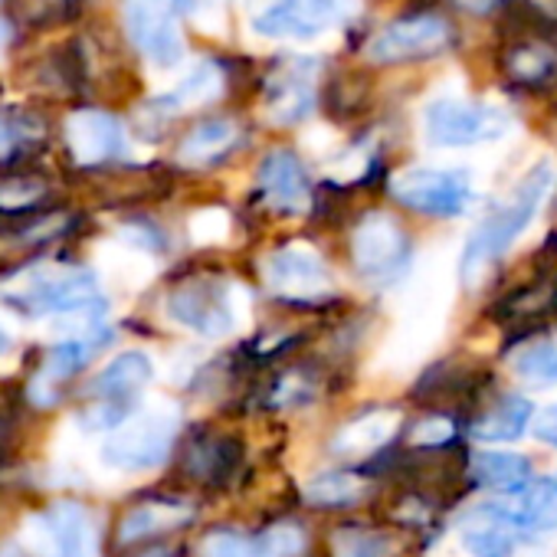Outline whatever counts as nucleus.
<instances>
[{"instance_id": "obj_1", "label": "nucleus", "mask_w": 557, "mask_h": 557, "mask_svg": "<svg viewBox=\"0 0 557 557\" xmlns=\"http://www.w3.org/2000/svg\"><path fill=\"white\" fill-rule=\"evenodd\" d=\"M554 164L550 161H541L534 164L515 187L511 194L495 203L482 220L479 226L469 233L466 239V249H462V283H479V278L488 272V265L528 230V223L534 220V213L541 210L544 197L550 194L554 187Z\"/></svg>"}, {"instance_id": "obj_2", "label": "nucleus", "mask_w": 557, "mask_h": 557, "mask_svg": "<svg viewBox=\"0 0 557 557\" xmlns=\"http://www.w3.org/2000/svg\"><path fill=\"white\" fill-rule=\"evenodd\" d=\"M0 296H4V302L11 309H17L27 319H40L50 312H83V309L102 306L96 275L89 269H79V265L30 269Z\"/></svg>"}, {"instance_id": "obj_3", "label": "nucleus", "mask_w": 557, "mask_h": 557, "mask_svg": "<svg viewBox=\"0 0 557 557\" xmlns=\"http://www.w3.org/2000/svg\"><path fill=\"white\" fill-rule=\"evenodd\" d=\"M168 315L203 338H226L239 322L236 286L216 275H194L168 296Z\"/></svg>"}, {"instance_id": "obj_4", "label": "nucleus", "mask_w": 557, "mask_h": 557, "mask_svg": "<svg viewBox=\"0 0 557 557\" xmlns=\"http://www.w3.org/2000/svg\"><path fill=\"white\" fill-rule=\"evenodd\" d=\"M154 377L151 361L141 351L119 355L106 371L96 374V381L86 391V426H122L128 420V410L135 407L138 394Z\"/></svg>"}, {"instance_id": "obj_5", "label": "nucleus", "mask_w": 557, "mask_h": 557, "mask_svg": "<svg viewBox=\"0 0 557 557\" xmlns=\"http://www.w3.org/2000/svg\"><path fill=\"white\" fill-rule=\"evenodd\" d=\"M27 557H96L92 515L79 502H50L24 524Z\"/></svg>"}, {"instance_id": "obj_6", "label": "nucleus", "mask_w": 557, "mask_h": 557, "mask_svg": "<svg viewBox=\"0 0 557 557\" xmlns=\"http://www.w3.org/2000/svg\"><path fill=\"white\" fill-rule=\"evenodd\" d=\"M426 141L436 148H469L498 141L508 132V115L485 102L466 99H436L423 115Z\"/></svg>"}, {"instance_id": "obj_7", "label": "nucleus", "mask_w": 557, "mask_h": 557, "mask_svg": "<svg viewBox=\"0 0 557 557\" xmlns=\"http://www.w3.org/2000/svg\"><path fill=\"white\" fill-rule=\"evenodd\" d=\"M177 436V413L174 410H148L141 417H128L106 443L102 456L115 469H151L158 466Z\"/></svg>"}, {"instance_id": "obj_8", "label": "nucleus", "mask_w": 557, "mask_h": 557, "mask_svg": "<svg viewBox=\"0 0 557 557\" xmlns=\"http://www.w3.org/2000/svg\"><path fill=\"white\" fill-rule=\"evenodd\" d=\"M391 194L397 203L430 213V216H462L472 203V184L462 171L443 168H410L391 181Z\"/></svg>"}, {"instance_id": "obj_9", "label": "nucleus", "mask_w": 557, "mask_h": 557, "mask_svg": "<svg viewBox=\"0 0 557 557\" xmlns=\"http://www.w3.org/2000/svg\"><path fill=\"white\" fill-rule=\"evenodd\" d=\"M262 283L283 299H322L335 289L325 259L302 243L269 252L262 259Z\"/></svg>"}, {"instance_id": "obj_10", "label": "nucleus", "mask_w": 557, "mask_h": 557, "mask_svg": "<svg viewBox=\"0 0 557 557\" xmlns=\"http://www.w3.org/2000/svg\"><path fill=\"white\" fill-rule=\"evenodd\" d=\"M348 0H275L256 17V34L269 40H312L338 27Z\"/></svg>"}, {"instance_id": "obj_11", "label": "nucleus", "mask_w": 557, "mask_h": 557, "mask_svg": "<svg viewBox=\"0 0 557 557\" xmlns=\"http://www.w3.org/2000/svg\"><path fill=\"white\" fill-rule=\"evenodd\" d=\"M449 40H453V30H449V24L443 17L420 14V17H407V21L387 24L368 44V57H371V63H381V66L426 60V57L443 53L449 47Z\"/></svg>"}, {"instance_id": "obj_12", "label": "nucleus", "mask_w": 557, "mask_h": 557, "mask_svg": "<svg viewBox=\"0 0 557 557\" xmlns=\"http://www.w3.org/2000/svg\"><path fill=\"white\" fill-rule=\"evenodd\" d=\"M125 27H128L132 44L154 66H174L184 57V44H181V30H177L171 0H128Z\"/></svg>"}, {"instance_id": "obj_13", "label": "nucleus", "mask_w": 557, "mask_h": 557, "mask_svg": "<svg viewBox=\"0 0 557 557\" xmlns=\"http://www.w3.org/2000/svg\"><path fill=\"white\" fill-rule=\"evenodd\" d=\"M407 256V236L387 213H368L351 236V259L368 278H391Z\"/></svg>"}, {"instance_id": "obj_14", "label": "nucleus", "mask_w": 557, "mask_h": 557, "mask_svg": "<svg viewBox=\"0 0 557 557\" xmlns=\"http://www.w3.org/2000/svg\"><path fill=\"white\" fill-rule=\"evenodd\" d=\"M459 541L472 557H511L528 537L515 521L511 508L502 502L475 505L459 518Z\"/></svg>"}, {"instance_id": "obj_15", "label": "nucleus", "mask_w": 557, "mask_h": 557, "mask_svg": "<svg viewBox=\"0 0 557 557\" xmlns=\"http://www.w3.org/2000/svg\"><path fill=\"white\" fill-rule=\"evenodd\" d=\"M63 138H66L70 158L79 168L106 164V161L119 158L122 148H125L122 125L109 112H99V109H79V112H73L66 119Z\"/></svg>"}, {"instance_id": "obj_16", "label": "nucleus", "mask_w": 557, "mask_h": 557, "mask_svg": "<svg viewBox=\"0 0 557 557\" xmlns=\"http://www.w3.org/2000/svg\"><path fill=\"white\" fill-rule=\"evenodd\" d=\"M259 190L278 213H306L312 207V187L302 161L293 151H269L259 164Z\"/></svg>"}, {"instance_id": "obj_17", "label": "nucleus", "mask_w": 557, "mask_h": 557, "mask_svg": "<svg viewBox=\"0 0 557 557\" xmlns=\"http://www.w3.org/2000/svg\"><path fill=\"white\" fill-rule=\"evenodd\" d=\"M99 348H102V335L70 338V342H63V345H53V348L44 355V361H40V368H37V374H34V381H30V397H34V404H40V407L57 404L60 394H63V387L92 361V355H96Z\"/></svg>"}, {"instance_id": "obj_18", "label": "nucleus", "mask_w": 557, "mask_h": 557, "mask_svg": "<svg viewBox=\"0 0 557 557\" xmlns=\"http://www.w3.org/2000/svg\"><path fill=\"white\" fill-rule=\"evenodd\" d=\"M315 109L312 63L293 60L286 70H275L265 83V115L275 125H296Z\"/></svg>"}, {"instance_id": "obj_19", "label": "nucleus", "mask_w": 557, "mask_h": 557, "mask_svg": "<svg viewBox=\"0 0 557 557\" xmlns=\"http://www.w3.org/2000/svg\"><path fill=\"white\" fill-rule=\"evenodd\" d=\"M190 505L184 502H174V498H145L138 505H132L122 521H119V544L128 547V544H138V541H148L154 534H164V531H174L181 524L190 521Z\"/></svg>"}, {"instance_id": "obj_20", "label": "nucleus", "mask_w": 557, "mask_h": 557, "mask_svg": "<svg viewBox=\"0 0 557 557\" xmlns=\"http://www.w3.org/2000/svg\"><path fill=\"white\" fill-rule=\"evenodd\" d=\"M236 145H239V125L233 119H207L184 135L177 148V161L184 168H210L223 161Z\"/></svg>"}, {"instance_id": "obj_21", "label": "nucleus", "mask_w": 557, "mask_h": 557, "mask_svg": "<svg viewBox=\"0 0 557 557\" xmlns=\"http://www.w3.org/2000/svg\"><path fill=\"white\" fill-rule=\"evenodd\" d=\"M400 430V413L397 410H371L351 423H345L332 443V449L338 456H361V453H374L381 446H387Z\"/></svg>"}, {"instance_id": "obj_22", "label": "nucleus", "mask_w": 557, "mask_h": 557, "mask_svg": "<svg viewBox=\"0 0 557 557\" xmlns=\"http://www.w3.org/2000/svg\"><path fill=\"white\" fill-rule=\"evenodd\" d=\"M515 521L521 524V531L531 534H547L557 531V475L547 479H531L515 502H508Z\"/></svg>"}, {"instance_id": "obj_23", "label": "nucleus", "mask_w": 557, "mask_h": 557, "mask_svg": "<svg viewBox=\"0 0 557 557\" xmlns=\"http://www.w3.org/2000/svg\"><path fill=\"white\" fill-rule=\"evenodd\" d=\"M50 197V181L37 171H8L0 174V216H37Z\"/></svg>"}, {"instance_id": "obj_24", "label": "nucleus", "mask_w": 557, "mask_h": 557, "mask_svg": "<svg viewBox=\"0 0 557 557\" xmlns=\"http://www.w3.org/2000/svg\"><path fill=\"white\" fill-rule=\"evenodd\" d=\"M531 417H534L531 400H524V397H505V400L492 404L472 423V436L482 440V443H511V440H518L528 430Z\"/></svg>"}, {"instance_id": "obj_25", "label": "nucleus", "mask_w": 557, "mask_h": 557, "mask_svg": "<svg viewBox=\"0 0 557 557\" xmlns=\"http://www.w3.org/2000/svg\"><path fill=\"white\" fill-rule=\"evenodd\" d=\"M469 472L479 485L488 488H524L531 482V462L518 453H475L469 462Z\"/></svg>"}, {"instance_id": "obj_26", "label": "nucleus", "mask_w": 557, "mask_h": 557, "mask_svg": "<svg viewBox=\"0 0 557 557\" xmlns=\"http://www.w3.org/2000/svg\"><path fill=\"white\" fill-rule=\"evenodd\" d=\"M220 89H223V70L213 66V63H203V66H197L174 92H168V96H161L158 102H151V109L171 115V112H181V109L210 102Z\"/></svg>"}, {"instance_id": "obj_27", "label": "nucleus", "mask_w": 557, "mask_h": 557, "mask_svg": "<svg viewBox=\"0 0 557 557\" xmlns=\"http://www.w3.org/2000/svg\"><path fill=\"white\" fill-rule=\"evenodd\" d=\"M515 381H521L531 391H547L557 384V348L550 342H531L508 361Z\"/></svg>"}, {"instance_id": "obj_28", "label": "nucleus", "mask_w": 557, "mask_h": 557, "mask_svg": "<svg viewBox=\"0 0 557 557\" xmlns=\"http://www.w3.org/2000/svg\"><path fill=\"white\" fill-rule=\"evenodd\" d=\"M47 138V122L27 109L0 112V148H11L14 154L34 151Z\"/></svg>"}, {"instance_id": "obj_29", "label": "nucleus", "mask_w": 557, "mask_h": 557, "mask_svg": "<svg viewBox=\"0 0 557 557\" xmlns=\"http://www.w3.org/2000/svg\"><path fill=\"white\" fill-rule=\"evenodd\" d=\"M364 488L368 485L351 472H325L306 485V498L312 505H351L364 495Z\"/></svg>"}, {"instance_id": "obj_30", "label": "nucleus", "mask_w": 557, "mask_h": 557, "mask_svg": "<svg viewBox=\"0 0 557 557\" xmlns=\"http://www.w3.org/2000/svg\"><path fill=\"white\" fill-rule=\"evenodd\" d=\"M335 557H391L394 541L371 528H342L332 537Z\"/></svg>"}, {"instance_id": "obj_31", "label": "nucleus", "mask_w": 557, "mask_h": 557, "mask_svg": "<svg viewBox=\"0 0 557 557\" xmlns=\"http://www.w3.org/2000/svg\"><path fill=\"white\" fill-rule=\"evenodd\" d=\"M11 11L24 27H53L76 14V0H11Z\"/></svg>"}, {"instance_id": "obj_32", "label": "nucleus", "mask_w": 557, "mask_h": 557, "mask_svg": "<svg viewBox=\"0 0 557 557\" xmlns=\"http://www.w3.org/2000/svg\"><path fill=\"white\" fill-rule=\"evenodd\" d=\"M200 557H259V547L233 531H210L200 541Z\"/></svg>"}, {"instance_id": "obj_33", "label": "nucleus", "mask_w": 557, "mask_h": 557, "mask_svg": "<svg viewBox=\"0 0 557 557\" xmlns=\"http://www.w3.org/2000/svg\"><path fill=\"white\" fill-rule=\"evenodd\" d=\"M302 544H306L302 528H296V524H278V528H272L262 537L259 557H289V554L302 550Z\"/></svg>"}, {"instance_id": "obj_34", "label": "nucleus", "mask_w": 557, "mask_h": 557, "mask_svg": "<svg viewBox=\"0 0 557 557\" xmlns=\"http://www.w3.org/2000/svg\"><path fill=\"white\" fill-rule=\"evenodd\" d=\"M197 243H223L230 236V216L223 210H200L190 223Z\"/></svg>"}, {"instance_id": "obj_35", "label": "nucleus", "mask_w": 557, "mask_h": 557, "mask_svg": "<svg viewBox=\"0 0 557 557\" xmlns=\"http://www.w3.org/2000/svg\"><path fill=\"white\" fill-rule=\"evenodd\" d=\"M453 436V420L446 417H430L417 426L413 433V443H423V446H443L446 440Z\"/></svg>"}, {"instance_id": "obj_36", "label": "nucleus", "mask_w": 557, "mask_h": 557, "mask_svg": "<svg viewBox=\"0 0 557 557\" xmlns=\"http://www.w3.org/2000/svg\"><path fill=\"white\" fill-rule=\"evenodd\" d=\"M534 433L557 449V404L547 407V410H541V417L534 420Z\"/></svg>"}, {"instance_id": "obj_37", "label": "nucleus", "mask_w": 557, "mask_h": 557, "mask_svg": "<svg viewBox=\"0 0 557 557\" xmlns=\"http://www.w3.org/2000/svg\"><path fill=\"white\" fill-rule=\"evenodd\" d=\"M174 4L181 8V11H207V8H220L223 0H174Z\"/></svg>"}, {"instance_id": "obj_38", "label": "nucleus", "mask_w": 557, "mask_h": 557, "mask_svg": "<svg viewBox=\"0 0 557 557\" xmlns=\"http://www.w3.org/2000/svg\"><path fill=\"white\" fill-rule=\"evenodd\" d=\"M459 4H462L466 11L482 14V11H492V8H495V0H459Z\"/></svg>"}, {"instance_id": "obj_39", "label": "nucleus", "mask_w": 557, "mask_h": 557, "mask_svg": "<svg viewBox=\"0 0 557 557\" xmlns=\"http://www.w3.org/2000/svg\"><path fill=\"white\" fill-rule=\"evenodd\" d=\"M132 557H177L171 547H148V550H138V554H132Z\"/></svg>"}, {"instance_id": "obj_40", "label": "nucleus", "mask_w": 557, "mask_h": 557, "mask_svg": "<svg viewBox=\"0 0 557 557\" xmlns=\"http://www.w3.org/2000/svg\"><path fill=\"white\" fill-rule=\"evenodd\" d=\"M11 44V24L8 21H0V50H4Z\"/></svg>"}, {"instance_id": "obj_41", "label": "nucleus", "mask_w": 557, "mask_h": 557, "mask_svg": "<svg viewBox=\"0 0 557 557\" xmlns=\"http://www.w3.org/2000/svg\"><path fill=\"white\" fill-rule=\"evenodd\" d=\"M11 348V342H8V335L4 332H0V358H4V351Z\"/></svg>"}, {"instance_id": "obj_42", "label": "nucleus", "mask_w": 557, "mask_h": 557, "mask_svg": "<svg viewBox=\"0 0 557 557\" xmlns=\"http://www.w3.org/2000/svg\"><path fill=\"white\" fill-rule=\"evenodd\" d=\"M0 433H4V423H0Z\"/></svg>"}]
</instances>
